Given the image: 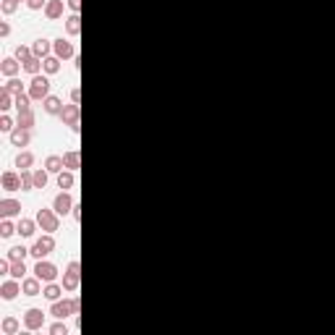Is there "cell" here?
Here are the masks:
<instances>
[{
	"mask_svg": "<svg viewBox=\"0 0 335 335\" xmlns=\"http://www.w3.org/2000/svg\"><path fill=\"white\" fill-rule=\"evenodd\" d=\"M37 226L44 231V233H55L58 228H60V217H58V212H55V207H42V210H37Z\"/></svg>",
	"mask_w": 335,
	"mask_h": 335,
	"instance_id": "1",
	"label": "cell"
},
{
	"mask_svg": "<svg viewBox=\"0 0 335 335\" xmlns=\"http://www.w3.org/2000/svg\"><path fill=\"white\" fill-rule=\"evenodd\" d=\"M50 76L48 74H37V76H32V81H29V97L34 100V102H42L44 97L50 95Z\"/></svg>",
	"mask_w": 335,
	"mask_h": 335,
	"instance_id": "2",
	"label": "cell"
},
{
	"mask_svg": "<svg viewBox=\"0 0 335 335\" xmlns=\"http://www.w3.org/2000/svg\"><path fill=\"white\" fill-rule=\"evenodd\" d=\"M79 283H81V264H79V259H71L63 273V288L69 294H74V291H79Z\"/></svg>",
	"mask_w": 335,
	"mask_h": 335,
	"instance_id": "3",
	"label": "cell"
},
{
	"mask_svg": "<svg viewBox=\"0 0 335 335\" xmlns=\"http://www.w3.org/2000/svg\"><path fill=\"white\" fill-rule=\"evenodd\" d=\"M55 252V238H53V233H44V236H39L34 243H32V257L34 259H44L48 254H53Z\"/></svg>",
	"mask_w": 335,
	"mask_h": 335,
	"instance_id": "4",
	"label": "cell"
},
{
	"mask_svg": "<svg viewBox=\"0 0 335 335\" xmlns=\"http://www.w3.org/2000/svg\"><path fill=\"white\" fill-rule=\"evenodd\" d=\"M50 315H53L55 320L76 317V304H74V299H58V301H53V306H50Z\"/></svg>",
	"mask_w": 335,
	"mask_h": 335,
	"instance_id": "5",
	"label": "cell"
},
{
	"mask_svg": "<svg viewBox=\"0 0 335 335\" xmlns=\"http://www.w3.org/2000/svg\"><path fill=\"white\" fill-rule=\"evenodd\" d=\"M42 283H53L55 278H58V267L53 264V262H48V259H37V264H34V270H32Z\"/></svg>",
	"mask_w": 335,
	"mask_h": 335,
	"instance_id": "6",
	"label": "cell"
},
{
	"mask_svg": "<svg viewBox=\"0 0 335 335\" xmlns=\"http://www.w3.org/2000/svg\"><path fill=\"white\" fill-rule=\"evenodd\" d=\"M42 325H44V311L42 309H37V306H32V309H27L24 311V327L27 330H42Z\"/></svg>",
	"mask_w": 335,
	"mask_h": 335,
	"instance_id": "7",
	"label": "cell"
},
{
	"mask_svg": "<svg viewBox=\"0 0 335 335\" xmlns=\"http://www.w3.org/2000/svg\"><path fill=\"white\" fill-rule=\"evenodd\" d=\"M58 118L63 121V126H76V123H81V107H79L76 102L63 105V110H60Z\"/></svg>",
	"mask_w": 335,
	"mask_h": 335,
	"instance_id": "8",
	"label": "cell"
},
{
	"mask_svg": "<svg viewBox=\"0 0 335 335\" xmlns=\"http://www.w3.org/2000/svg\"><path fill=\"white\" fill-rule=\"evenodd\" d=\"M21 202L13 196H6L3 202H0V217H21Z\"/></svg>",
	"mask_w": 335,
	"mask_h": 335,
	"instance_id": "9",
	"label": "cell"
},
{
	"mask_svg": "<svg viewBox=\"0 0 335 335\" xmlns=\"http://www.w3.org/2000/svg\"><path fill=\"white\" fill-rule=\"evenodd\" d=\"M74 205H76V202H74V196H71L69 191H60V194L53 199V207H55L58 215H69V212L74 210Z\"/></svg>",
	"mask_w": 335,
	"mask_h": 335,
	"instance_id": "10",
	"label": "cell"
},
{
	"mask_svg": "<svg viewBox=\"0 0 335 335\" xmlns=\"http://www.w3.org/2000/svg\"><path fill=\"white\" fill-rule=\"evenodd\" d=\"M8 139H11V144L13 147H29V142H32V131L29 128H21V126H16L11 133H8Z\"/></svg>",
	"mask_w": 335,
	"mask_h": 335,
	"instance_id": "11",
	"label": "cell"
},
{
	"mask_svg": "<svg viewBox=\"0 0 335 335\" xmlns=\"http://www.w3.org/2000/svg\"><path fill=\"white\" fill-rule=\"evenodd\" d=\"M42 288H44V283L37 275H27L24 280H21V291H24V296H39Z\"/></svg>",
	"mask_w": 335,
	"mask_h": 335,
	"instance_id": "12",
	"label": "cell"
},
{
	"mask_svg": "<svg viewBox=\"0 0 335 335\" xmlns=\"http://www.w3.org/2000/svg\"><path fill=\"white\" fill-rule=\"evenodd\" d=\"M53 55H58L60 60H69V58H74L76 55V50H74V44L69 42V39H55L53 42Z\"/></svg>",
	"mask_w": 335,
	"mask_h": 335,
	"instance_id": "13",
	"label": "cell"
},
{
	"mask_svg": "<svg viewBox=\"0 0 335 335\" xmlns=\"http://www.w3.org/2000/svg\"><path fill=\"white\" fill-rule=\"evenodd\" d=\"M0 184H3V189H6L8 194L18 191V189H21V173H16V170H3V175H0Z\"/></svg>",
	"mask_w": 335,
	"mask_h": 335,
	"instance_id": "14",
	"label": "cell"
},
{
	"mask_svg": "<svg viewBox=\"0 0 335 335\" xmlns=\"http://www.w3.org/2000/svg\"><path fill=\"white\" fill-rule=\"evenodd\" d=\"M18 294H24V291H21V280H16V278L3 280V285H0V296H3L6 301H13Z\"/></svg>",
	"mask_w": 335,
	"mask_h": 335,
	"instance_id": "15",
	"label": "cell"
},
{
	"mask_svg": "<svg viewBox=\"0 0 335 335\" xmlns=\"http://www.w3.org/2000/svg\"><path fill=\"white\" fill-rule=\"evenodd\" d=\"M18 71H24L18 58H3V60H0V74H3L6 79H13Z\"/></svg>",
	"mask_w": 335,
	"mask_h": 335,
	"instance_id": "16",
	"label": "cell"
},
{
	"mask_svg": "<svg viewBox=\"0 0 335 335\" xmlns=\"http://www.w3.org/2000/svg\"><path fill=\"white\" fill-rule=\"evenodd\" d=\"M32 53L37 55V58H48V55H53V42L50 39H44V37H39V39H34L32 42Z\"/></svg>",
	"mask_w": 335,
	"mask_h": 335,
	"instance_id": "17",
	"label": "cell"
},
{
	"mask_svg": "<svg viewBox=\"0 0 335 335\" xmlns=\"http://www.w3.org/2000/svg\"><path fill=\"white\" fill-rule=\"evenodd\" d=\"M42 110L48 116H60V110H63V100L60 97H55V95H48L42 100Z\"/></svg>",
	"mask_w": 335,
	"mask_h": 335,
	"instance_id": "18",
	"label": "cell"
},
{
	"mask_svg": "<svg viewBox=\"0 0 335 335\" xmlns=\"http://www.w3.org/2000/svg\"><path fill=\"white\" fill-rule=\"evenodd\" d=\"M37 228H39L37 226V217H21L18 220V236L21 238H32Z\"/></svg>",
	"mask_w": 335,
	"mask_h": 335,
	"instance_id": "19",
	"label": "cell"
},
{
	"mask_svg": "<svg viewBox=\"0 0 335 335\" xmlns=\"http://www.w3.org/2000/svg\"><path fill=\"white\" fill-rule=\"evenodd\" d=\"M63 291H65V288H63V283H44V288H42V296L44 299H48V301H58L60 296H63Z\"/></svg>",
	"mask_w": 335,
	"mask_h": 335,
	"instance_id": "20",
	"label": "cell"
},
{
	"mask_svg": "<svg viewBox=\"0 0 335 335\" xmlns=\"http://www.w3.org/2000/svg\"><path fill=\"white\" fill-rule=\"evenodd\" d=\"M63 8H65L63 0H48V6H44V16H48L50 21H58V18H63Z\"/></svg>",
	"mask_w": 335,
	"mask_h": 335,
	"instance_id": "21",
	"label": "cell"
},
{
	"mask_svg": "<svg viewBox=\"0 0 335 335\" xmlns=\"http://www.w3.org/2000/svg\"><path fill=\"white\" fill-rule=\"evenodd\" d=\"M13 165H16V168H21V170H32V168H34V154H32V152H27V149H21V152L16 154Z\"/></svg>",
	"mask_w": 335,
	"mask_h": 335,
	"instance_id": "22",
	"label": "cell"
},
{
	"mask_svg": "<svg viewBox=\"0 0 335 335\" xmlns=\"http://www.w3.org/2000/svg\"><path fill=\"white\" fill-rule=\"evenodd\" d=\"M21 69H24V74H29V76H37V74H42V58H37V55L27 58L24 63H21Z\"/></svg>",
	"mask_w": 335,
	"mask_h": 335,
	"instance_id": "23",
	"label": "cell"
},
{
	"mask_svg": "<svg viewBox=\"0 0 335 335\" xmlns=\"http://www.w3.org/2000/svg\"><path fill=\"white\" fill-rule=\"evenodd\" d=\"M44 168H48L50 173H63L65 170V163H63V154H48V160H44Z\"/></svg>",
	"mask_w": 335,
	"mask_h": 335,
	"instance_id": "24",
	"label": "cell"
},
{
	"mask_svg": "<svg viewBox=\"0 0 335 335\" xmlns=\"http://www.w3.org/2000/svg\"><path fill=\"white\" fill-rule=\"evenodd\" d=\"M63 163H65V168H69V170H79L81 168V154H79V149H69V152H65L63 154Z\"/></svg>",
	"mask_w": 335,
	"mask_h": 335,
	"instance_id": "25",
	"label": "cell"
},
{
	"mask_svg": "<svg viewBox=\"0 0 335 335\" xmlns=\"http://www.w3.org/2000/svg\"><path fill=\"white\" fill-rule=\"evenodd\" d=\"M74 184H76V175H74V170H69V168H65L63 173H58V189L69 191V189H74Z\"/></svg>",
	"mask_w": 335,
	"mask_h": 335,
	"instance_id": "26",
	"label": "cell"
},
{
	"mask_svg": "<svg viewBox=\"0 0 335 335\" xmlns=\"http://www.w3.org/2000/svg\"><path fill=\"white\" fill-rule=\"evenodd\" d=\"M60 71V58L58 55H48L42 60V74H48V76H53V74H58Z\"/></svg>",
	"mask_w": 335,
	"mask_h": 335,
	"instance_id": "27",
	"label": "cell"
},
{
	"mask_svg": "<svg viewBox=\"0 0 335 335\" xmlns=\"http://www.w3.org/2000/svg\"><path fill=\"white\" fill-rule=\"evenodd\" d=\"M65 32H69L71 37L81 34V18H79V13H71L69 18H65Z\"/></svg>",
	"mask_w": 335,
	"mask_h": 335,
	"instance_id": "28",
	"label": "cell"
},
{
	"mask_svg": "<svg viewBox=\"0 0 335 335\" xmlns=\"http://www.w3.org/2000/svg\"><path fill=\"white\" fill-rule=\"evenodd\" d=\"M32 173H34V189H44V186H48V181H50V170L48 168H34Z\"/></svg>",
	"mask_w": 335,
	"mask_h": 335,
	"instance_id": "29",
	"label": "cell"
},
{
	"mask_svg": "<svg viewBox=\"0 0 335 335\" xmlns=\"http://www.w3.org/2000/svg\"><path fill=\"white\" fill-rule=\"evenodd\" d=\"M34 123H37L34 110H29V113H18V118H16V126H21V128H29V131H34Z\"/></svg>",
	"mask_w": 335,
	"mask_h": 335,
	"instance_id": "30",
	"label": "cell"
},
{
	"mask_svg": "<svg viewBox=\"0 0 335 335\" xmlns=\"http://www.w3.org/2000/svg\"><path fill=\"white\" fill-rule=\"evenodd\" d=\"M32 97H29V92H21V95H16V110L18 113H29V110H34L32 107Z\"/></svg>",
	"mask_w": 335,
	"mask_h": 335,
	"instance_id": "31",
	"label": "cell"
},
{
	"mask_svg": "<svg viewBox=\"0 0 335 335\" xmlns=\"http://www.w3.org/2000/svg\"><path fill=\"white\" fill-rule=\"evenodd\" d=\"M27 262L24 259H16V262H11V278H16V280H24L27 278Z\"/></svg>",
	"mask_w": 335,
	"mask_h": 335,
	"instance_id": "32",
	"label": "cell"
},
{
	"mask_svg": "<svg viewBox=\"0 0 335 335\" xmlns=\"http://www.w3.org/2000/svg\"><path fill=\"white\" fill-rule=\"evenodd\" d=\"M29 254H32V249H27V247H24V243H21V247H11L6 257H8L11 262H16V259H27Z\"/></svg>",
	"mask_w": 335,
	"mask_h": 335,
	"instance_id": "33",
	"label": "cell"
},
{
	"mask_svg": "<svg viewBox=\"0 0 335 335\" xmlns=\"http://www.w3.org/2000/svg\"><path fill=\"white\" fill-rule=\"evenodd\" d=\"M13 233H18V226H13L11 217H3V222H0V238H11Z\"/></svg>",
	"mask_w": 335,
	"mask_h": 335,
	"instance_id": "34",
	"label": "cell"
},
{
	"mask_svg": "<svg viewBox=\"0 0 335 335\" xmlns=\"http://www.w3.org/2000/svg\"><path fill=\"white\" fill-rule=\"evenodd\" d=\"M32 170H21V191H34V173Z\"/></svg>",
	"mask_w": 335,
	"mask_h": 335,
	"instance_id": "35",
	"label": "cell"
},
{
	"mask_svg": "<svg viewBox=\"0 0 335 335\" xmlns=\"http://www.w3.org/2000/svg\"><path fill=\"white\" fill-rule=\"evenodd\" d=\"M3 92H8V95H13V97H16V95L24 92V86H21V81L13 76V79H8V81L3 84Z\"/></svg>",
	"mask_w": 335,
	"mask_h": 335,
	"instance_id": "36",
	"label": "cell"
},
{
	"mask_svg": "<svg viewBox=\"0 0 335 335\" xmlns=\"http://www.w3.org/2000/svg\"><path fill=\"white\" fill-rule=\"evenodd\" d=\"M21 6V0H0V11H3V16H13Z\"/></svg>",
	"mask_w": 335,
	"mask_h": 335,
	"instance_id": "37",
	"label": "cell"
},
{
	"mask_svg": "<svg viewBox=\"0 0 335 335\" xmlns=\"http://www.w3.org/2000/svg\"><path fill=\"white\" fill-rule=\"evenodd\" d=\"M18 327H21V325H18L16 317H3V332H6V335H16Z\"/></svg>",
	"mask_w": 335,
	"mask_h": 335,
	"instance_id": "38",
	"label": "cell"
},
{
	"mask_svg": "<svg viewBox=\"0 0 335 335\" xmlns=\"http://www.w3.org/2000/svg\"><path fill=\"white\" fill-rule=\"evenodd\" d=\"M11 107H16V97L8 95V92H0V110H3V113H8Z\"/></svg>",
	"mask_w": 335,
	"mask_h": 335,
	"instance_id": "39",
	"label": "cell"
},
{
	"mask_svg": "<svg viewBox=\"0 0 335 335\" xmlns=\"http://www.w3.org/2000/svg\"><path fill=\"white\" fill-rule=\"evenodd\" d=\"M16 128V121L8 116V113H3V118H0V131H3V133H11Z\"/></svg>",
	"mask_w": 335,
	"mask_h": 335,
	"instance_id": "40",
	"label": "cell"
},
{
	"mask_svg": "<svg viewBox=\"0 0 335 335\" xmlns=\"http://www.w3.org/2000/svg\"><path fill=\"white\" fill-rule=\"evenodd\" d=\"M34 53H32V48H27V44H18V48H16V53H13V58H18L21 63H24L27 58H32Z\"/></svg>",
	"mask_w": 335,
	"mask_h": 335,
	"instance_id": "41",
	"label": "cell"
},
{
	"mask_svg": "<svg viewBox=\"0 0 335 335\" xmlns=\"http://www.w3.org/2000/svg\"><path fill=\"white\" fill-rule=\"evenodd\" d=\"M44 6H48V0H27L29 11H44Z\"/></svg>",
	"mask_w": 335,
	"mask_h": 335,
	"instance_id": "42",
	"label": "cell"
},
{
	"mask_svg": "<svg viewBox=\"0 0 335 335\" xmlns=\"http://www.w3.org/2000/svg\"><path fill=\"white\" fill-rule=\"evenodd\" d=\"M50 332H53V335H69V327H65L63 322H55V325L50 327Z\"/></svg>",
	"mask_w": 335,
	"mask_h": 335,
	"instance_id": "43",
	"label": "cell"
},
{
	"mask_svg": "<svg viewBox=\"0 0 335 335\" xmlns=\"http://www.w3.org/2000/svg\"><path fill=\"white\" fill-rule=\"evenodd\" d=\"M11 34V24L8 21H0V37H8Z\"/></svg>",
	"mask_w": 335,
	"mask_h": 335,
	"instance_id": "44",
	"label": "cell"
},
{
	"mask_svg": "<svg viewBox=\"0 0 335 335\" xmlns=\"http://www.w3.org/2000/svg\"><path fill=\"white\" fill-rule=\"evenodd\" d=\"M71 102L81 105V92H79V86H74V89H71Z\"/></svg>",
	"mask_w": 335,
	"mask_h": 335,
	"instance_id": "45",
	"label": "cell"
},
{
	"mask_svg": "<svg viewBox=\"0 0 335 335\" xmlns=\"http://www.w3.org/2000/svg\"><path fill=\"white\" fill-rule=\"evenodd\" d=\"M69 8H71L74 13H79V11H81V0H69Z\"/></svg>",
	"mask_w": 335,
	"mask_h": 335,
	"instance_id": "46",
	"label": "cell"
},
{
	"mask_svg": "<svg viewBox=\"0 0 335 335\" xmlns=\"http://www.w3.org/2000/svg\"><path fill=\"white\" fill-rule=\"evenodd\" d=\"M71 215H74V220H81V205H74Z\"/></svg>",
	"mask_w": 335,
	"mask_h": 335,
	"instance_id": "47",
	"label": "cell"
},
{
	"mask_svg": "<svg viewBox=\"0 0 335 335\" xmlns=\"http://www.w3.org/2000/svg\"><path fill=\"white\" fill-rule=\"evenodd\" d=\"M81 63H84V60H81V55H74V69H76V71L81 69Z\"/></svg>",
	"mask_w": 335,
	"mask_h": 335,
	"instance_id": "48",
	"label": "cell"
},
{
	"mask_svg": "<svg viewBox=\"0 0 335 335\" xmlns=\"http://www.w3.org/2000/svg\"><path fill=\"white\" fill-rule=\"evenodd\" d=\"M74 304H76V315H81V299L79 296H74Z\"/></svg>",
	"mask_w": 335,
	"mask_h": 335,
	"instance_id": "49",
	"label": "cell"
},
{
	"mask_svg": "<svg viewBox=\"0 0 335 335\" xmlns=\"http://www.w3.org/2000/svg\"><path fill=\"white\" fill-rule=\"evenodd\" d=\"M21 3H27V0H21Z\"/></svg>",
	"mask_w": 335,
	"mask_h": 335,
	"instance_id": "50",
	"label": "cell"
}]
</instances>
